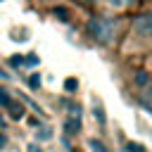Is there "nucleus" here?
Returning a JSON list of instances; mask_svg holds the SVG:
<instances>
[{
    "instance_id": "obj_6",
    "label": "nucleus",
    "mask_w": 152,
    "mask_h": 152,
    "mask_svg": "<svg viewBox=\"0 0 152 152\" xmlns=\"http://www.w3.org/2000/svg\"><path fill=\"white\" fill-rule=\"evenodd\" d=\"M90 147H93L95 152H107V147H104L100 140H90Z\"/></svg>"
},
{
    "instance_id": "obj_5",
    "label": "nucleus",
    "mask_w": 152,
    "mask_h": 152,
    "mask_svg": "<svg viewBox=\"0 0 152 152\" xmlns=\"http://www.w3.org/2000/svg\"><path fill=\"white\" fill-rule=\"evenodd\" d=\"M10 102H12V97H10V93H7V90H0V104H2V107H7Z\"/></svg>"
},
{
    "instance_id": "obj_1",
    "label": "nucleus",
    "mask_w": 152,
    "mask_h": 152,
    "mask_svg": "<svg viewBox=\"0 0 152 152\" xmlns=\"http://www.w3.org/2000/svg\"><path fill=\"white\" fill-rule=\"evenodd\" d=\"M114 21L107 19V17H97V19H90L88 24V31L93 33V38H97L100 43H107L112 36H114Z\"/></svg>"
},
{
    "instance_id": "obj_13",
    "label": "nucleus",
    "mask_w": 152,
    "mask_h": 152,
    "mask_svg": "<svg viewBox=\"0 0 152 152\" xmlns=\"http://www.w3.org/2000/svg\"><path fill=\"white\" fill-rule=\"evenodd\" d=\"M2 145H5V135H0V147H2Z\"/></svg>"
},
{
    "instance_id": "obj_8",
    "label": "nucleus",
    "mask_w": 152,
    "mask_h": 152,
    "mask_svg": "<svg viewBox=\"0 0 152 152\" xmlns=\"http://www.w3.org/2000/svg\"><path fill=\"white\" fill-rule=\"evenodd\" d=\"M131 0H109V5L112 7H124V5H128Z\"/></svg>"
},
{
    "instance_id": "obj_3",
    "label": "nucleus",
    "mask_w": 152,
    "mask_h": 152,
    "mask_svg": "<svg viewBox=\"0 0 152 152\" xmlns=\"http://www.w3.org/2000/svg\"><path fill=\"white\" fill-rule=\"evenodd\" d=\"M7 109L12 112V119H21V114H24L21 104H17V102H10V104H7Z\"/></svg>"
},
{
    "instance_id": "obj_11",
    "label": "nucleus",
    "mask_w": 152,
    "mask_h": 152,
    "mask_svg": "<svg viewBox=\"0 0 152 152\" xmlns=\"http://www.w3.org/2000/svg\"><path fill=\"white\" fill-rule=\"evenodd\" d=\"M40 86V78H38V74H33L31 76V88H38Z\"/></svg>"
},
{
    "instance_id": "obj_7",
    "label": "nucleus",
    "mask_w": 152,
    "mask_h": 152,
    "mask_svg": "<svg viewBox=\"0 0 152 152\" xmlns=\"http://www.w3.org/2000/svg\"><path fill=\"white\" fill-rule=\"evenodd\" d=\"M128 152H142V145H138V142H128Z\"/></svg>"
},
{
    "instance_id": "obj_10",
    "label": "nucleus",
    "mask_w": 152,
    "mask_h": 152,
    "mask_svg": "<svg viewBox=\"0 0 152 152\" xmlns=\"http://www.w3.org/2000/svg\"><path fill=\"white\" fill-rule=\"evenodd\" d=\"M36 62H38L36 55H26V59H24V64H36Z\"/></svg>"
},
{
    "instance_id": "obj_2",
    "label": "nucleus",
    "mask_w": 152,
    "mask_h": 152,
    "mask_svg": "<svg viewBox=\"0 0 152 152\" xmlns=\"http://www.w3.org/2000/svg\"><path fill=\"white\" fill-rule=\"evenodd\" d=\"M133 31L140 36H152V14H140L133 19Z\"/></svg>"
},
{
    "instance_id": "obj_12",
    "label": "nucleus",
    "mask_w": 152,
    "mask_h": 152,
    "mask_svg": "<svg viewBox=\"0 0 152 152\" xmlns=\"http://www.w3.org/2000/svg\"><path fill=\"white\" fill-rule=\"evenodd\" d=\"M55 14H57V17H62V21H66V10H62V7H59V10H55Z\"/></svg>"
},
{
    "instance_id": "obj_14",
    "label": "nucleus",
    "mask_w": 152,
    "mask_h": 152,
    "mask_svg": "<svg viewBox=\"0 0 152 152\" xmlns=\"http://www.w3.org/2000/svg\"><path fill=\"white\" fill-rule=\"evenodd\" d=\"M147 93H150V97H152V83H150V88H147Z\"/></svg>"
},
{
    "instance_id": "obj_9",
    "label": "nucleus",
    "mask_w": 152,
    "mask_h": 152,
    "mask_svg": "<svg viewBox=\"0 0 152 152\" xmlns=\"http://www.w3.org/2000/svg\"><path fill=\"white\" fill-rule=\"evenodd\" d=\"M21 64H24V57L14 55V57H12V66H21Z\"/></svg>"
},
{
    "instance_id": "obj_4",
    "label": "nucleus",
    "mask_w": 152,
    "mask_h": 152,
    "mask_svg": "<svg viewBox=\"0 0 152 152\" xmlns=\"http://www.w3.org/2000/svg\"><path fill=\"white\" fill-rule=\"evenodd\" d=\"M64 88L71 93V90H76V88H78V81H76V78H66V81H64Z\"/></svg>"
}]
</instances>
